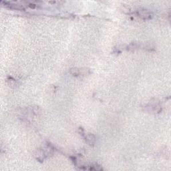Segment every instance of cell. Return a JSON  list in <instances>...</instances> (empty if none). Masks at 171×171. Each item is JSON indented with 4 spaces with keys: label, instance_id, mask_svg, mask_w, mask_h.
Wrapping results in <instances>:
<instances>
[{
    "label": "cell",
    "instance_id": "2",
    "mask_svg": "<svg viewBox=\"0 0 171 171\" xmlns=\"http://www.w3.org/2000/svg\"><path fill=\"white\" fill-rule=\"evenodd\" d=\"M86 142L89 144V145H92V146L94 145L96 142L94 136L92 134H88V135L86 136Z\"/></svg>",
    "mask_w": 171,
    "mask_h": 171
},
{
    "label": "cell",
    "instance_id": "1",
    "mask_svg": "<svg viewBox=\"0 0 171 171\" xmlns=\"http://www.w3.org/2000/svg\"><path fill=\"white\" fill-rule=\"evenodd\" d=\"M136 15L138 17H140V18H142V19L146 20V19H150L151 18V13L148 11V10L146 9H140L136 11Z\"/></svg>",
    "mask_w": 171,
    "mask_h": 171
}]
</instances>
